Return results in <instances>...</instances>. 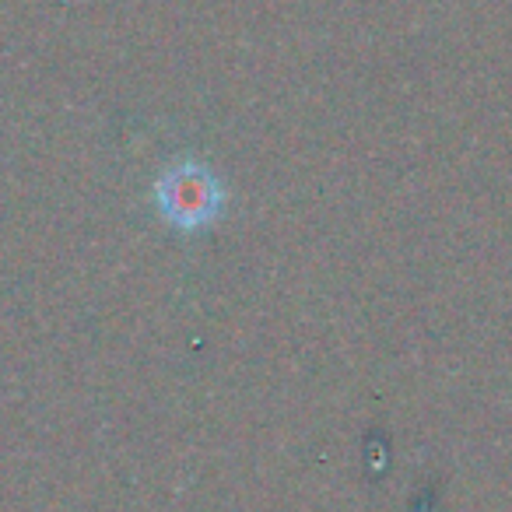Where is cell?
Listing matches in <instances>:
<instances>
[{
    "label": "cell",
    "mask_w": 512,
    "mask_h": 512,
    "mask_svg": "<svg viewBox=\"0 0 512 512\" xmlns=\"http://www.w3.org/2000/svg\"><path fill=\"white\" fill-rule=\"evenodd\" d=\"M158 207L179 228L207 225L221 207V190L214 186L211 172L193 169V165H176L158 179Z\"/></svg>",
    "instance_id": "cell-1"
}]
</instances>
